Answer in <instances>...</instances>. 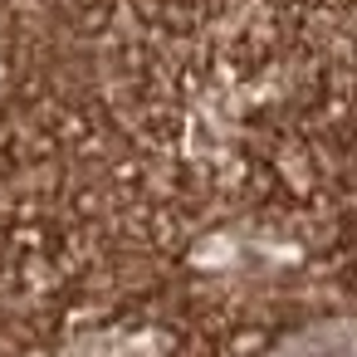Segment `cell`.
Masks as SVG:
<instances>
[{"label":"cell","mask_w":357,"mask_h":357,"mask_svg":"<svg viewBox=\"0 0 357 357\" xmlns=\"http://www.w3.org/2000/svg\"><path fill=\"white\" fill-rule=\"evenodd\" d=\"M269 357H357V328L352 323H318V328L289 337Z\"/></svg>","instance_id":"6da1fadb"}]
</instances>
